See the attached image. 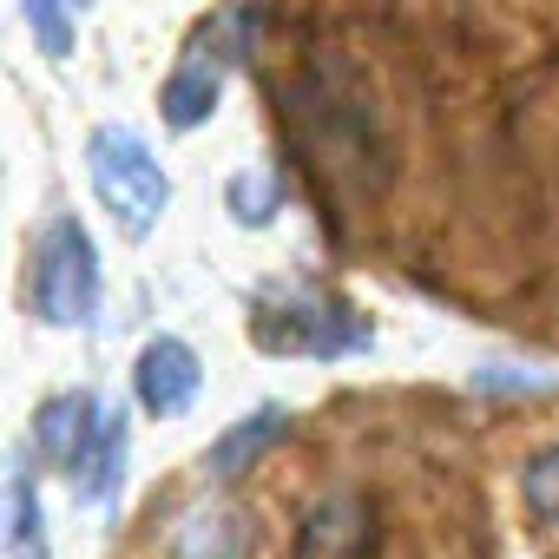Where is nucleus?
<instances>
[{
  "label": "nucleus",
  "instance_id": "1",
  "mask_svg": "<svg viewBox=\"0 0 559 559\" xmlns=\"http://www.w3.org/2000/svg\"><path fill=\"white\" fill-rule=\"evenodd\" d=\"M34 448H40L60 474H73L80 500H112V493H119V474H126V421H119L99 395L67 389V395L40 402V415H34Z\"/></svg>",
  "mask_w": 559,
  "mask_h": 559
},
{
  "label": "nucleus",
  "instance_id": "2",
  "mask_svg": "<svg viewBox=\"0 0 559 559\" xmlns=\"http://www.w3.org/2000/svg\"><path fill=\"white\" fill-rule=\"evenodd\" d=\"M290 126L310 139L317 158L330 165H356L369 178V132L382 126L376 119V93L362 86V73L349 60H323L304 73L297 86V106H290Z\"/></svg>",
  "mask_w": 559,
  "mask_h": 559
},
{
  "label": "nucleus",
  "instance_id": "3",
  "mask_svg": "<svg viewBox=\"0 0 559 559\" xmlns=\"http://www.w3.org/2000/svg\"><path fill=\"white\" fill-rule=\"evenodd\" d=\"M86 178H93L99 204L112 211V224H119L126 237H145V230L165 217V204H171L165 165H158L152 145H145L139 132H126V126H99V132L86 139Z\"/></svg>",
  "mask_w": 559,
  "mask_h": 559
},
{
  "label": "nucleus",
  "instance_id": "4",
  "mask_svg": "<svg viewBox=\"0 0 559 559\" xmlns=\"http://www.w3.org/2000/svg\"><path fill=\"white\" fill-rule=\"evenodd\" d=\"M250 343L270 356H349L369 349V317L330 290H270L250 317Z\"/></svg>",
  "mask_w": 559,
  "mask_h": 559
},
{
  "label": "nucleus",
  "instance_id": "5",
  "mask_svg": "<svg viewBox=\"0 0 559 559\" xmlns=\"http://www.w3.org/2000/svg\"><path fill=\"white\" fill-rule=\"evenodd\" d=\"M34 310L40 323L53 330H80L93 323L99 310V257H93V237L73 211H60L47 230H40V257H34Z\"/></svg>",
  "mask_w": 559,
  "mask_h": 559
},
{
  "label": "nucleus",
  "instance_id": "6",
  "mask_svg": "<svg viewBox=\"0 0 559 559\" xmlns=\"http://www.w3.org/2000/svg\"><path fill=\"white\" fill-rule=\"evenodd\" d=\"M290 559H376V507L362 493H323L304 526H297V546Z\"/></svg>",
  "mask_w": 559,
  "mask_h": 559
},
{
  "label": "nucleus",
  "instance_id": "7",
  "mask_svg": "<svg viewBox=\"0 0 559 559\" xmlns=\"http://www.w3.org/2000/svg\"><path fill=\"white\" fill-rule=\"evenodd\" d=\"M198 382H204V362H198V349L191 343H178V336H152L145 349H139V369H132V395H139V408L145 415H185L191 402H198Z\"/></svg>",
  "mask_w": 559,
  "mask_h": 559
},
{
  "label": "nucleus",
  "instance_id": "8",
  "mask_svg": "<svg viewBox=\"0 0 559 559\" xmlns=\"http://www.w3.org/2000/svg\"><path fill=\"white\" fill-rule=\"evenodd\" d=\"M257 552V520L237 500H204L178 520L171 559H250Z\"/></svg>",
  "mask_w": 559,
  "mask_h": 559
},
{
  "label": "nucleus",
  "instance_id": "9",
  "mask_svg": "<svg viewBox=\"0 0 559 559\" xmlns=\"http://www.w3.org/2000/svg\"><path fill=\"white\" fill-rule=\"evenodd\" d=\"M217 86H224V80H217V60L191 53V60L165 80V99H158V106H165V119H171L178 132H191V126H204V119L217 112Z\"/></svg>",
  "mask_w": 559,
  "mask_h": 559
},
{
  "label": "nucleus",
  "instance_id": "10",
  "mask_svg": "<svg viewBox=\"0 0 559 559\" xmlns=\"http://www.w3.org/2000/svg\"><path fill=\"white\" fill-rule=\"evenodd\" d=\"M276 435H284V408H257V415H243L237 428H224L217 441H211V454H204V467L217 474V480H237Z\"/></svg>",
  "mask_w": 559,
  "mask_h": 559
},
{
  "label": "nucleus",
  "instance_id": "11",
  "mask_svg": "<svg viewBox=\"0 0 559 559\" xmlns=\"http://www.w3.org/2000/svg\"><path fill=\"white\" fill-rule=\"evenodd\" d=\"M8 559H47V520H40L27 461H14V474H8Z\"/></svg>",
  "mask_w": 559,
  "mask_h": 559
},
{
  "label": "nucleus",
  "instance_id": "12",
  "mask_svg": "<svg viewBox=\"0 0 559 559\" xmlns=\"http://www.w3.org/2000/svg\"><path fill=\"white\" fill-rule=\"evenodd\" d=\"M520 500H526V513H539L546 526H559V441L539 448V454L520 467Z\"/></svg>",
  "mask_w": 559,
  "mask_h": 559
},
{
  "label": "nucleus",
  "instance_id": "13",
  "mask_svg": "<svg viewBox=\"0 0 559 559\" xmlns=\"http://www.w3.org/2000/svg\"><path fill=\"white\" fill-rule=\"evenodd\" d=\"M230 204H237L243 224H270V217H276V211H270V204H276V185H270L263 171H243V178L230 185Z\"/></svg>",
  "mask_w": 559,
  "mask_h": 559
},
{
  "label": "nucleus",
  "instance_id": "14",
  "mask_svg": "<svg viewBox=\"0 0 559 559\" xmlns=\"http://www.w3.org/2000/svg\"><path fill=\"white\" fill-rule=\"evenodd\" d=\"M27 21H34V34L47 40V53H53V60H60V53L73 47V21H67L60 8H53V14H47V8H27Z\"/></svg>",
  "mask_w": 559,
  "mask_h": 559
}]
</instances>
